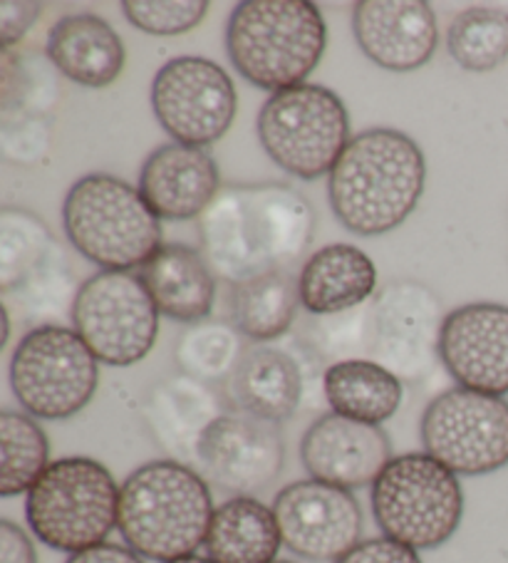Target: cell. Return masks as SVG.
<instances>
[{
    "label": "cell",
    "instance_id": "6da1fadb",
    "mask_svg": "<svg viewBox=\"0 0 508 563\" xmlns=\"http://www.w3.org/2000/svg\"><path fill=\"white\" fill-rule=\"evenodd\" d=\"M316 234L312 203L288 184H231L199 219V251L229 286L290 271Z\"/></svg>",
    "mask_w": 508,
    "mask_h": 563
},
{
    "label": "cell",
    "instance_id": "7a4b0ae2",
    "mask_svg": "<svg viewBox=\"0 0 508 563\" xmlns=\"http://www.w3.org/2000/svg\"><path fill=\"white\" fill-rule=\"evenodd\" d=\"M427 184L419 144L397 130H365L347 142L328 174V197L338 221L357 236H379L402 227Z\"/></svg>",
    "mask_w": 508,
    "mask_h": 563
},
{
    "label": "cell",
    "instance_id": "3957f363",
    "mask_svg": "<svg viewBox=\"0 0 508 563\" xmlns=\"http://www.w3.org/2000/svg\"><path fill=\"white\" fill-rule=\"evenodd\" d=\"M209 482L189 464L146 462L120 487V529L126 547L152 561L194 556L213 517Z\"/></svg>",
    "mask_w": 508,
    "mask_h": 563
},
{
    "label": "cell",
    "instance_id": "277c9868",
    "mask_svg": "<svg viewBox=\"0 0 508 563\" xmlns=\"http://www.w3.org/2000/svg\"><path fill=\"white\" fill-rule=\"evenodd\" d=\"M325 45V21L308 0H243L227 25L231 65L251 85L273 95L306 85Z\"/></svg>",
    "mask_w": 508,
    "mask_h": 563
},
{
    "label": "cell",
    "instance_id": "5b68a950",
    "mask_svg": "<svg viewBox=\"0 0 508 563\" xmlns=\"http://www.w3.org/2000/svg\"><path fill=\"white\" fill-rule=\"evenodd\" d=\"M63 227L75 251L102 271L142 268L162 244V219L140 189L112 174H87L63 203Z\"/></svg>",
    "mask_w": 508,
    "mask_h": 563
},
{
    "label": "cell",
    "instance_id": "8992f818",
    "mask_svg": "<svg viewBox=\"0 0 508 563\" xmlns=\"http://www.w3.org/2000/svg\"><path fill=\"white\" fill-rule=\"evenodd\" d=\"M120 517V487L92 457H63L25 494L27 527L45 547L80 553L107 543Z\"/></svg>",
    "mask_w": 508,
    "mask_h": 563
},
{
    "label": "cell",
    "instance_id": "52a82bcc",
    "mask_svg": "<svg viewBox=\"0 0 508 563\" xmlns=\"http://www.w3.org/2000/svg\"><path fill=\"white\" fill-rule=\"evenodd\" d=\"M373 514L387 539L415 551L439 549L462 527V482L432 454H399L373 484Z\"/></svg>",
    "mask_w": 508,
    "mask_h": 563
},
{
    "label": "cell",
    "instance_id": "ba28073f",
    "mask_svg": "<svg viewBox=\"0 0 508 563\" xmlns=\"http://www.w3.org/2000/svg\"><path fill=\"white\" fill-rule=\"evenodd\" d=\"M256 130L263 152L283 172L306 181L330 174L353 140L343 100L328 87L308 82L270 95Z\"/></svg>",
    "mask_w": 508,
    "mask_h": 563
},
{
    "label": "cell",
    "instance_id": "9c48e42d",
    "mask_svg": "<svg viewBox=\"0 0 508 563\" xmlns=\"http://www.w3.org/2000/svg\"><path fill=\"white\" fill-rule=\"evenodd\" d=\"M100 361L75 328L35 325L11 357V387L23 410L37 420H70L92 402Z\"/></svg>",
    "mask_w": 508,
    "mask_h": 563
},
{
    "label": "cell",
    "instance_id": "30bf717a",
    "mask_svg": "<svg viewBox=\"0 0 508 563\" xmlns=\"http://www.w3.org/2000/svg\"><path fill=\"white\" fill-rule=\"evenodd\" d=\"M70 318L97 361L114 367L144 361L159 333V308L140 274L130 271H97L87 278Z\"/></svg>",
    "mask_w": 508,
    "mask_h": 563
},
{
    "label": "cell",
    "instance_id": "8fae6325",
    "mask_svg": "<svg viewBox=\"0 0 508 563\" xmlns=\"http://www.w3.org/2000/svg\"><path fill=\"white\" fill-rule=\"evenodd\" d=\"M424 452L462 477H482L508 464V400L452 387L427 405L419 424Z\"/></svg>",
    "mask_w": 508,
    "mask_h": 563
},
{
    "label": "cell",
    "instance_id": "7c38bea8",
    "mask_svg": "<svg viewBox=\"0 0 508 563\" xmlns=\"http://www.w3.org/2000/svg\"><path fill=\"white\" fill-rule=\"evenodd\" d=\"M444 306L419 280H393L369 300V361L402 383H422L442 363Z\"/></svg>",
    "mask_w": 508,
    "mask_h": 563
},
{
    "label": "cell",
    "instance_id": "4fadbf2b",
    "mask_svg": "<svg viewBox=\"0 0 508 563\" xmlns=\"http://www.w3.org/2000/svg\"><path fill=\"white\" fill-rule=\"evenodd\" d=\"M152 107L174 142L209 147L231 130L239 110L229 73L209 57H174L152 80Z\"/></svg>",
    "mask_w": 508,
    "mask_h": 563
},
{
    "label": "cell",
    "instance_id": "5bb4252c",
    "mask_svg": "<svg viewBox=\"0 0 508 563\" xmlns=\"http://www.w3.org/2000/svg\"><path fill=\"white\" fill-rule=\"evenodd\" d=\"M283 547L308 561L343 559L363 537V509L353 492L318 479L283 487L273 499Z\"/></svg>",
    "mask_w": 508,
    "mask_h": 563
},
{
    "label": "cell",
    "instance_id": "9a60e30c",
    "mask_svg": "<svg viewBox=\"0 0 508 563\" xmlns=\"http://www.w3.org/2000/svg\"><path fill=\"white\" fill-rule=\"evenodd\" d=\"M286 442L278 424L227 412L201 437L197 470L203 479L236 497H253L280 477Z\"/></svg>",
    "mask_w": 508,
    "mask_h": 563
},
{
    "label": "cell",
    "instance_id": "2e32d148",
    "mask_svg": "<svg viewBox=\"0 0 508 563\" xmlns=\"http://www.w3.org/2000/svg\"><path fill=\"white\" fill-rule=\"evenodd\" d=\"M300 462L310 479L353 492L373 487L393 462V444L379 424L328 412L302 434Z\"/></svg>",
    "mask_w": 508,
    "mask_h": 563
},
{
    "label": "cell",
    "instance_id": "e0dca14e",
    "mask_svg": "<svg viewBox=\"0 0 508 563\" xmlns=\"http://www.w3.org/2000/svg\"><path fill=\"white\" fill-rule=\"evenodd\" d=\"M439 355L459 387L508 395V306L468 303L449 310Z\"/></svg>",
    "mask_w": 508,
    "mask_h": 563
},
{
    "label": "cell",
    "instance_id": "ac0fdd59",
    "mask_svg": "<svg viewBox=\"0 0 508 563\" xmlns=\"http://www.w3.org/2000/svg\"><path fill=\"white\" fill-rule=\"evenodd\" d=\"M355 41L389 73H412L432 60L439 25L424 0H360L353 8Z\"/></svg>",
    "mask_w": 508,
    "mask_h": 563
},
{
    "label": "cell",
    "instance_id": "d6986e66",
    "mask_svg": "<svg viewBox=\"0 0 508 563\" xmlns=\"http://www.w3.org/2000/svg\"><path fill=\"white\" fill-rule=\"evenodd\" d=\"M136 189L159 219L189 221L201 219L223 187L219 164L207 147L169 142L146 157Z\"/></svg>",
    "mask_w": 508,
    "mask_h": 563
},
{
    "label": "cell",
    "instance_id": "ffe728a7",
    "mask_svg": "<svg viewBox=\"0 0 508 563\" xmlns=\"http://www.w3.org/2000/svg\"><path fill=\"white\" fill-rule=\"evenodd\" d=\"M227 397L209 383L179 373L152 387L144 402V422L169 460L197 467L201 437L227 415Z\"/></svg>",
    "mask_w": 508,
    "mask_h": 563
},
{
    "label": "cell",
    "instance_id": "44dd1931",
    "mask_svg": "<svg viewBox=\"0 0 508 563\" xmlns=\"http://www.w3.org/2000/svg\"><path fill=\"white\" fill-rule=\"evenodd\" d=\"M306 395V375L286 347L253 345L223 383V397L233 412L280 424L298 412Z\"/></svg>",
    "mask_w": 508,
    "mask_h": 563
},
{
    "label": "cell",
    "instance_id": "7402d4cb",
    "mask_svg": "<svg viewBox=\"0 0 508 563\" xmlns=\"http://www.w3.org/2000/svg\"><path fill=\"white\" fill-rule=\"evenodd\" d=\"M47 60L82 87H110L122 75L126 51L120 33L95 13H70L47 33Z\"/></svg>",
    "mask_w": 508,
    "mask_h": 563
},
{
    "label": "cell",
    "instance_id": "603a6c76",
    "mask_svg": "<svg viewBox=\"0 0 508 563\" xmlns=\"http://www.w3.org/2000/svg\"><path fill=\"white\" fill-rule=\"evenodd\" d=\"M298 290L308 316H338L375 298L377 268L363 249L330 244L302 264Z\"/></svg>",
    "mask_w": 508,
    "mask_h": 563
},
{
    "label": "cell",
    "instance_id": "cb8c5ba5",
    "mask_svg": "<svg viewBox=\"0 0 508 563\" xmlns=\"http://www.w3.org/2000/svg\"><path fill=\"white\" fill-rule=\"evenodd\" d=\"M140 278L159 313L179 323L209 320L217 303V274L201 251L187 244H164L140 268Z\"/></svg>",
    "mask_w": 508,
    "mask_h": 563
},
{
    "label": "cell",
    "instance_id": "d4e9b609",
    "mask_svg": "<svg viewBox=\"0 0 508 563\" xmlns=\"http://www.w3.org/2000/svg\"><path fill=\"white\" fill-rule=\"evenodd\" d=\"M280 547L276 511L256 497H233L213 509L203 541L213 563H273Z\"/></svg>",
    "mask_w": 508,
    "mask_h": 563
},
{
    "label": "cell",
    "instance_id": "484cf974",
    "mask_svg": "<svg viewBox=\"0 0 508 563\" xmlns=\"http://www.w3.org/2000/svg\"><path fill=\"white\" fill-rule=\"evenodd\" d=\"M322 395L335 415L383 424L402 405V380L373 361H345L322 373Z\"/></svg>",
    "mask_w": 508,
    "mask_h": 563
},
{
    "label": "cell",
    "instance_id": "4316f807",
    "mask_svg": "<svg viewBox=\"0 0 508 563\" xmlns=\"http://www.w3.org/2000/svg\"><path fill=\"white\" fill-rule=\"evenodd\" d=\"M300 306L298 280L290 271H273L231 286L229 316L243 338L268 343L286 335Z\"/></svg>",
    "mask_w": 508,
    "mask_h": 563
},
{
    "label": "cell",
    "instance_id": "83f0119b",
    "mask_svg": "<svg viewBox=\"0 0 508 563\" xmlns=\"http://www.w3.org/2000/svg\"><path fill=\"white\" fill-rule=\"evenodd\" d=\"M0 497L27 494L53 464L45 430L25 412H0Z\"/></svg>",
    "mask_w": 508,
    "mask_h": 563
},
{
    "label": "cell",
    "instance_id": "f1b7e54d",
    "mask_svg": "<svg viewBox=\"0 0 508 563\" xmlns=\"http://www.w3.org/2000/svg\"><path fill=\"white\" fill-rule=\"evenodd\" d=\"M246 351L236 325L227 320H201L184 330L174 347V361L184 375L211 385L227 383Z\"/></svg>",
    "mask_w": 508,
    "mask_h": 563
},
{
    "label": "cell",
    "instance_id": "f546056e",
    "mask_svg": "<svg viewBox=\"0 0 508 563\" xmlns=\"http://www.w3.org/2000/svg\"><path fill=\"white\" fill-rule=\"evenodd\" d=\"M446 51L466 73H492L508 57V13L498 8H466L446 31Z\"/></svg>",
    "mask_w": 508,
    "mask_h": 563
},
{
    "label": "cell",
    "instance_id": "4dcf8cb0",
    "mask_svg": "<svg viewBox=\"0 0 508 563\" xmlns=\"http://www.w3.org/2000/svg\"><path fill=\"white\" fill-rule=\"evenodd\" d=\"M55 246L51 229L35 213L25 209L0 211V290L11 296L21 288Z\"/></svg>",
    "mask_w": 508,
    "mask_h": 563
},
{
    "label": "cell",
    "instance_id": "1f68e13d",
    "mask_svg": "<svg viewBox=\"0 0 508 563\" xmlns=\"http://www.w3.org/2000/svg\"><path fill=\"white\" fill-rule=\"evenodd\" d=\"M298 343L320 363L369 361V303L338 316H306Z\"/></svg>",
    "mask_w": 508,
    "mask_h": 563
},
{
    "label": "cell",
    "instance_id": "d6a6232c",
    "mask_svg": "<svg viewBox=\"0 0 508 563\" xmlns=\"http://www.w3.org/2000/svg\"><path fill=\"white\" fill-rule=\"evenodd\" d=\"M77 290H80V286L75 284L73 268L67 264L63 249L55 246L53 254L45 258V264L21 288H15L11 296L18 298V306L37 325H55L53 320L63 310L73 313Z\"/></svg>",
    "mask_w": 508,
    "mask_h": 563
},
{
    "label": "cell",
    "instance_id": "836d02e7",
    "mask_svg": "<svg viewBox=\"0 0 508 563\" xmlns=\"http://www.w3.org/2000/svg\"><path fill=\"white\" fill-rule=\"evenodd\" d=\"M122 11L146 35H184L209 13L207 0H124Z\"/></svg>",
    "mask_w": 508,
    "mask_h": 563
},
{
    "label": "cell",
    "instance_id": "e575fe53",
    "mask_svg": "<svg viewBox=\"0 0 508 563\" xmlns=\"http://www.w3.org/2000/svg\"><path fill=\"white\" fill-rule=\"evenodd\" d=\"M335 563H422V559H419V551L405 547V543L379 537L360 541Z\"/></svg>",
    "mask_w": 508,
    "mask_h": 563
},
{
    "label": "cell",
    "instance_id": "d590c367",
    "mask_svg": "<svg viewBox=\"0 0 508 563\" xmlns=\"http://www.w3.org/2000/svg\"><path fill=\"white\" fill-rule=\"evenodd\" d=\"M41 15L43 3H35V0H5V3H0V43H3V51H11L15 43H21Z\"/></svg>",
    "mask_w": 508,
    "mask_h": 563
},
{
    "label": "cell",
    "instance_id": "8d00e7d4",
    "mask_svg": "<svg viewBox=\"0 0 508 563\" xmlns=\"http://www.w3.org/2000/svg\"><path fill=\"white\" fill-rule=\"evenodd\" d=\"M0 563H37L33 541L8 519L0 521Z\"/></svg>",
    "mask_w": 508,
    "mask_h": 563
},
{
    "label": "cell",
    "instance_id": "74e56055",
    "mask_svg": "<svg viewBox=\"0 0 508 563\" xmlns=\"http://www.w3.org/2000/svg\"><path fill=\"white\" fill-rule=\"evenodd\" d=\"M65 563H144L142 556L130 547H120V543H100V547L87 549L80 553H73Z\"/></svg>",
    "mask_w": 508,
    "mask_h": 563
},
{
    "label": "cell",
    "instance_id": "f35d334b",
    "mask_svg": "<svg viewBox=\"0 0 508 563\" xmlns=\"http://www.w3.org/2000/svg\"><path fill=\"white\" fill-rule=\"evenodd\" d=\"M0 313H3V323H5V330H3V345H8V338H11V313H8L5 306L0 308Z\"/></svg>",
    "mask_w": 508,
    "mask_h": 563
},
{
    "label": "cell",
    "instance_id": "ab89813d",
    "mask_svg": "<svg viewBox=\"0 0 508 563\" xmlns=\"http://www.w3.org/2000/svg\"><path fill=\"white\" fill-rule=\"evenodd\" d=\"M169 563H213V561L209 556H197V553H194V556L177 559V561H169Z\"/></svg>",
    "mask_w": 508,
    "mask_h": 563
},
{
    "label": "cell",
    "instance_id": "60d3db41",
    "mask_svg": "<svg viewBox=\"0 0 508 563\" xmlns=\"http://www.w3.org/2000/svg\"><path fill=\"white\" fill-rule=\"evenodd\" d=\"M273 563H296V561H283V559H278V561H273Z\"/></svg>",
    "mask_w": 508,
    "mask_h": 563
}]
</instances>
